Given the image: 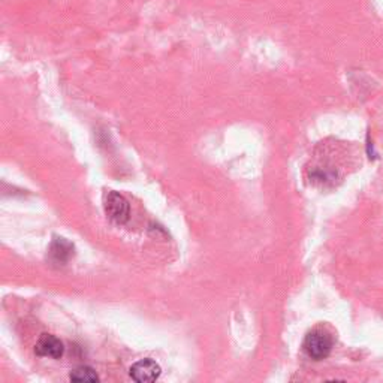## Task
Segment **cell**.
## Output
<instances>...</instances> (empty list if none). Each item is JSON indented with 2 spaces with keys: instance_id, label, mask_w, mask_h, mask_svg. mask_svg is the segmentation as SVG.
Here are the masks:
<instances>
[{
  "instance_id": "obj_1",
  "label": "cell",
  "mask_w": 383,
  "mask_h": 383,
  "mask_svg": "<svg viewBox=\"0 0 383 383\" xmlns=\"http://www.w3.org/2000/svg\"><path fill=\"white\" fill-rule=\"evenodd\" d=\"M304 352L314 361H322L330 357L334 348L332 335L322 328H316L308 332L303 343Z\"/></svg>"
},
{
  "instance_id": "obj_2",
  "label": "cell",
  "mask_w": 383,
  "mask_h": 383,
  "mask_svg": "<svg viewBox=\"0 0 383 383\" xmlns=\"http://www.w3.org/2000/svg\"><path fill=\"white\" fill-rule=\"evenodd\" d=\"M104 208L107 216L117 225H123L129 220L130 207L123 195L117 192H108L104 198Z\"/></svg>"
},
{
  "instance_id": "obj_3",
  "label": "cell",
  "mask_w": 383,
  "mask_h": 383,
  "mask_svg": "<svg viewBox=\"0 0 383 383\" xmlns=\"http://www.w3.org/2000/svg\"><path fill=\"white\" fill-rule=\"evenodd\" d=\"M162 368L159 364L150 358H145L135 362L129 370V375L135 382L139 383H147V382H154L161 377Z\"/></svg>"
},
{
  "instance_id": "obj_4",
  "label": "cell",
  "mask_w": 383,
  "mask_h": 383,
  "mask_svg": "<svg viewBox=\"0 0 383 383\" xmlns=\"http://www.w3.org/2000/svg\"><path fill=\"white\" fill-rule=\"evenodd\" d=\"M35 353L44 358L60 359L64 353V346L60 339L53 334H42L41 339L35 346Z\"/></svg>"
},
{
  "instance_id": "obj_5",
  "label": "cell",
  "mask_w": 383,
  "mask_h": 383,
  "mask_svg": "<svg viewBox=\"0 0 383 383\" xmlns=\"http://www.w3.org/2000/svg\"><path fill=\"white\" fill-rule=\"evenodd\" d=\"M50 255L57 264H64L73 255V246L64 238H55L51 242Z\"/></svg>"
},
{
  "instance_id": "obj_6",
  "label": "cell",
  "mask_w": 383,
  "mask_h": 383,
  "mask_svg": "<svg viewBox=\"0 0 383 383\" xmlns=\"http://www.w3.org/2000/svg\"><path fill=\"white\" fill-rule=\"evenodd\" d=\"M69 379L72 382H99V376H98V373L93 370L91 367H86V366H81L75 370H72L71 371V375H69Z\"/></svg>"
}]
</instances>
